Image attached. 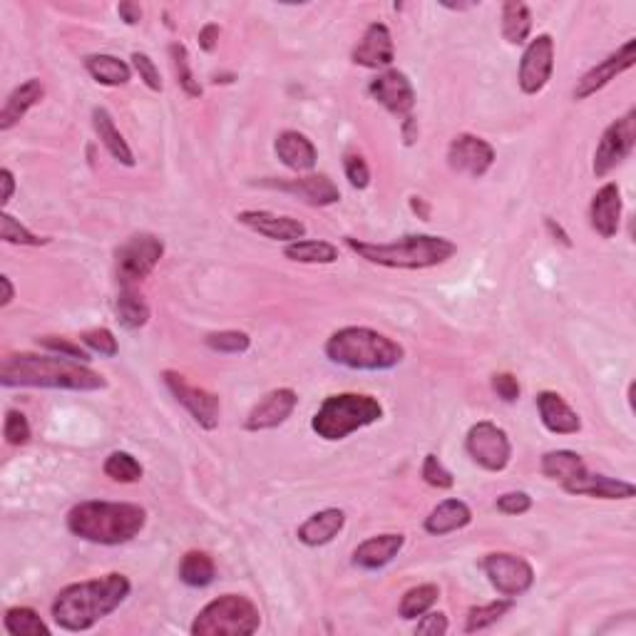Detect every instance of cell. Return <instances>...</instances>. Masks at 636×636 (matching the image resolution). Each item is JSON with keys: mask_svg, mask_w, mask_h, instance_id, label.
<instances>
[{"mask_svg": "<svg viewBox=\"0 0 636 636\" xmlns=\"http://www.w3.org/2000/svg\"><path fill=\"white\" fill-rule=\"evenodd\" d=\"M346 527V512L338 510V507H328V510L314 512L304 525L296 530L299 542H304L306 547H323L328 542L336 540L341 535V530Z\"/></svg>", "mask_w": 636, "mask_h": 636, "instance_id": "484cf974", "label": "cell"}, {"mask_svg": "<svg viewBox=\"0 0 636 636\" xmlns=\"http://www.w3.org/2000/svg\"><path fill=\"white\" fill-rule=\"evenodd\" d=\"M239 224H244L251 232L261 234V237L271 241H286L294 244L306 237V224L294 217H284V214L264 212V209H249V212L239 214Z\"/></svg>", "mask_w": 636, "mask_h": 636, "instance_id": "d6986e66", "label": "cell"}, {"mask_svg": "<svg viewBox=\"0 0 636 636\" xmlns=\"http://www.w3.org/2000/svg\"><path fill=\"white\" fill-rule=\"evenodd\" d=\"M552 73H555V40L550 33H542L530 40L522 53L520 73H517L520 90L525 95H540L552 80Z\"/></svg>", "mask_w": 636, "mask_h": 636, "instance_id": "4fadbf2b", "label": "cell"}, {"mask_svg": "<svg viewBox=\"0 0 636 636\" xmlns=\"http://www.w3.org/2000/svg\"><path fill=\"white\" fill-rule=\"evenodd\" d=\"M145 525L147 510L135 502L87 500L68 512V530L92 545H127L145 530Z\"/></svg>", "mask_w": 636, "mask_h": 636, "instance_id": "3957f363", "label": "cell"}, {"mask_svg": "<svg viewBox=\"0 0 636 636\" xmlns=\"http://www.w3.org/2000/svg\"><path fill=\"white\" fill-rule=\"evenodd\" d=\"M38 346L45 348V351H50V353H58V356L73 358V361H80V363L90 361V351H87L85 346H80V343L70 341V338H63V336H40V338H38Z\"/></svg>", "mask_w": 636, "mask_h": 636, "instance_id": "f6af8a7d", "label": "cell"}, {"mask_svg": "<svg viewBox=\"0 0 636 636\" xmlns=\"http://www.w3.org/2000/svg\"><path fill=\"white\" fill-rule=\"evenodd\" d=\"M0 383L5 388H55V391L92 393L105 391L107 381L102 373L92 371L87 363L73 361L53 353H13L3 358Z\"/></svg>", "mask_w": 636, "mask_h": 636, "instance_id": "6da1fadb", "label": "cell"}, {"mask_svg": "<svg viewBox=\"0 0 636 636\" xmlns=\"http://www.w3.org/2000/svg\"><path fill=\"white\" fill-rule=\"evenodd\" d=\"M117 15H120L127 25H137L142 20V8L137 3H132V0H125V3L117 5Z\"/></svg>", "mask_w": 636, "mask_h": 636, "instance_id": "db71d44e", "label": "cell"}, {"mask_svg": "<svg viewBox=\"0 0 636 636\" xmlns=\"http://www.w3.org/2000/svg\"><path fill=\"white\" fill-rule=\"evenodd\" d=\"M85 70L90 73V78L105 87H120L127 85L132 80V68L125 60L115 58V55L107 53H95L85 58Z\"/></svg>", "mask_w": 636, "mask_h": 636, "instance_id": "f546056e", "label": "cell"}, {"mask_svg": "<svg viewBox=\"0 0 636 636\" xmlns=\"http://www.w3.org/2000/svg\"><path fill=\"white\" fill-rule=\"evenodd\" d=\"M410 209H413V212L418 214V217L423 219V222H428V219H430V207L425 204L423 197H410Z\"/></svg>", "mask_w": 636, "mask_h": 636, "instance_id": "91938a15", "label": "cell"}, {"mask_svg": "<svg viewBox=\"0 0 636 636\" xmlns=\"http://www.w3.org/2000/svg\"><path fill=\"white\" fill-rule=\"evenodd\" d=\"M473 522V510L468 507V502L463 500H443L438 507L430 510V515L425 517V532L435 537L450 535V532L465 530V527Z\"/></svg>", "mask_w": 636, "mask_h": 636, "instance_id": "83f0119b", "label": "cell"}, {"mask_svg": "<svg viewBox=\"0 0 636 636\" xmlns=\"http://www.w3.org/2000/svg\"><path fill=\"white\" fill-rule=\"evenodd\" d=\"M92 127H95V135L100 137L105 150L110 152L117 162L125 164V167H135V152L127 145L125 135L117 130L115 120H112V115L105 107H95V110H92Z\"/></svg>", "mask_w": 636, "mask_h": 636, "instance_id": "f1b7e54d", "label": "cell"}, {"mask_svg": "<svg viewBox=\"0 0 636 636\" xmlns=\"http://www.w3.org/2000/svg\"><path fill=\"white\" fill-rule=\"evenodd\" d=\"M510 609H512V599H507V597L495 599V602L480 604V607H473L468 612V617H465V632L468 634L485 632V629H490L492 624L500 622V619L505 617Z\"/></svg>", "mask_w": 636, "mask_h": 636, "instance_id": "74e56055", "label": "cell"}, {"mask_svg": "<svg viewBox=\"0 0 636 636\" xmlns=\"http://www.w3.org/2000/svg\"><path fill=\"white\" fill-rule=\"evenodd\" d=\"M636 145V110L627 112L624 117H619L617 122L607 127L602 132V140H599L597 152H594V174L597 177H607L609 172L619 167L629 155L634 152Z\"/></svg>", "mask_w": 636, "mask_h": 636, "instance_id": "8fae6325", "label": "cell"}, {"mask_svg": "<svg viewBox=\"0 0 636 636\" xmlns=\"http://www.w3.org/2000/svg\"><path fill=\"white\" fill-rule=\"evenodd\" d=\"M383 418V405L373 396L363 393H338L328 396L311 418V430L323 440L348 438L356 430L368 428Z\"/></svg>", "mask_w": 636, "mask_h": 636, "instance_id": "8992f818", "label": "cell"}, {"mask_svg": "<svg viewBox=\"0 0 636 636\" xmlns=\"http://www.w3.org/2000/svg\"><path fill=\"white\" fill-rule=\"evenodd\" d=\"M448 164L453 172L480 179L485 177V174L490 172L492 164H495V150H492L490 142L482 140V137L463 132V135L453 137V142H450Z\"/></svg>", "mask_w": 636, "mask_h": 636, "instance_id": "9a60e30c", "label": "cell"}, {"mask_svg": "<svg viewBox=\"0 0 636 636\" xmlns=\"http://www.w3.org/2000/svg\"><path fill=\"white\" fill-rule=\"evenodd\" d=\"M296 405H299L296 391H291V388H276V391L266 393V396L249 410V415H246L244 420V428L249 430V433L279 428L281 423H286V420L291 418Z\"/></svg>", "mask_w": 636, "mask_h": 636, "instance_id": "e0dca14e", "label": "cell"}, {"mask_svg": "<svg viewBox=\"0 0 636 636\" xmlns=\"http://www.w3.org/2000/svg\"><path fill=\"white\" fill-rule=\"evenodd\" d=\"M130 579L120 572L68 584L53 602V619L65 632H87L130 597Z\"/></svg>", "mask_w": 636, "mask_h": 636, "instance_id": "7a4b0ae2", "label": "cell"}, {"mask_svg": "<svg viewBox=\"0 0 636 636\" xmlns=\"http://www.w3.org/2000/svg\"><path fill=\"white\" fill-rule=\"evenodd\" d=\"M0 239L5 244H15V246H43L48 244V239L38 237V234L30 232L28 227L18 222L15 217H10L8 212L0 214Z\"/></svg>", "mask_w": 636, "mask_h": 636, "instance_id": "60d3db41", "label": "cell"}, {"mask_svg": "<svg viewBox=\"0 0 636 636\" xmlns=\"http://www.w3.org/2000/svg\"><path fill=\"white\" fill-rule=\"evenodd\" d=\"M368 92H371L373 100L378 105L386 107L391 115H396L398 120H405L410 117L415 107V87L413 82L408 80V75L400 73V70H386V73L378 75L376 80H371L368 85Z\"/></svg>", "mask_w": 636, "mask_h": 636, "instance_id": "2e32d148", "label": "cell"}, {"mask_svg": "<svg viewBox=\"0 0 636 636\" xmlns=\"http://www.w3.org/2000/svg\"><path fill=\"white\" fill-rule=\"evenodd\" d=\"M261 184L264 187L281 189V192L296 194V197L304 199L311 207H328V204H336L341 199V189L326 174H306V177L296 179H264Z\"/></svg>", "mask_w": 636, "mask_h": 636, "instance_id": "ac0fdd59", "label": "cell"}, {"mask_svg": "<svg viewBox=\"0 0 636 636\" xmlns=\"http://www.w3.org/2000/svg\"><path fill=\"white\" fill-rule=\"evenodd\" d=\"M420 475H423V480L428 482L430 487H438V490H450V487L455 485V477L453 473H450L448 468H445L443 463H440L438 455H425L423 460V470H420Z\"/></svg>", "mask_w": 636, "mask_h": 636, "instance_id": "bcb514c9", "label": "cell"}, {"mask_svg": "<svg viewBox=\"0 0 636 636\" xmlns=\"http://www.w3.org/2000/svg\"><path fill=\"white\" fill-rule=\"evenodd\" d=\"M276 157L281 159V164L294 172H309V169L316 167L318 152L314 147V142L299 130H284L274 142Z\"/></svg>", "mask_w": 636, "mask_h": 636, "instance_id": "d4e9b609", "label": "cell"}, {"mask_svg": "<svg viewBox=\"0 0 636 636\" xmlns=\"http://www.w3.org/2000/svg\"><path fill=\"white\" fill-rule=\"evenodd\" d=\"M492 391L497 393V398L505 400V403H515L520 400V383L512 373H495L492 376Z\"/></svg>", "mask_w": 636, "mask_h": 636, "instance_id": "816d5d0a", "label": "cell"}, {"mask_svg": "<svg viewBox=\"0 0 636 636\" xmlns=\"http://www.w3.org/2000/svg\"><path fill=\"white\" fill-rule=\"evenodd\" d=\"M636 63V40H627L622 48H617V53H612L609 58H604L602 63L594 65L589 73H584L582 78L574 85V100H587V97L597 95L599 90L609 85L612 80H617L619 75L632 70Z\"/></svg>", "mask_w": 636, "mask_h": 636, "instance_id": "5bb4252c", "label": "cell"}, {"mask_svg": "<svg viewBox=\"0 0 636 636\" xmlns=\"http://www.w3.org/2000/svg\"><path fill=\"white\" fill-rule=\"evenodd\" d=\"M132 68L137 70L140 80L150 87L152 92H162V75H159V68L155 65V60L147 53H132Z\"/></svg>", "mask_w": 636, "mask_h": 636, "instance_id": "c3c4849f", "label": "cell"}, {"mask_svg": "<svg viewBox=\"0 0 636 636\" xmlns=\"http://www.w3.org/2000/svg\"><path fill=\"white\" fill-rule=\"evenodd\" d=\"M214 574H217V567H214V559L209 557L207 552L192 550L182 557V562H179V579H182L187 587H209V584L214 582Z\"/></svg>", "mask_w": 636, "mask_h": 636, "instance_id": "e575fe53", "label": "cell"}, {"mask_svg": "<svg viewBox=\"0 0 636 636\" xmlns=\"http://www.w3.org/2000/svg\"><path fill=\"white\" fill-rule=\"evenodd\" d=\"M43 97H45V85L38 78H30L25 80L23 85L15 87V90L8 95V100H5L3 110H0V130L3 132L13 130V127L18 125V122L23 120V117L28 115L38 102H43Z\"/></svg>", "mask_w": 636, "mask_h": 636, "instance_id": "4316f807", "label": "cell"}, {"mask_svg": "<svg viewBox=\"0 0 636 636\" xmlns=\"http://www.w3.org/2000/svg\"><path fill=\"white\" fill-rule=\"evenodd\" d=\"M532 33V13L520 0H507L502 5V38L510 45H522Z\"/></svg>", "mask_w": 636, "mask_h": 636, "instance_id": "d6a6232c", "label": "cell"}, {"mask_svg": "<svg viewBox=\"0 0 636 636\" xmlns=\"http://www.w3.org/2000/svg\"><path fill=\"white\" fill-rule=\"evenodd\" d=\"M440 599V587L438 584H418V587L408 589L403 594L398 604V614L405 622H413V619L423 617L425 612L435 607V602Z\"/></svg>", "mask_w": 636, "mask_h": 636, "instance_id": "d590c367", "label": "cell"}, {"mask_svg": "<svg viewBox=\"0 0 636 636\" xmlns=\"http://www.w3.org/2000/svg\"><path fill=\"white\" fill-rule=\"evenodd\" d=\"M537 410H540V420L550 433L555 435H574L582 430V420L574 413L572 405L567 403L555 391H542L537 396Z\"/></svg>", "mask_w": 636, "mask_h": 636, "instance_id": "cb8c5ba5", "label": "cell"}, {"mask_svg": "<svg viewBox=\"0 0 636 636\" xmlns=\"http://www.w3.org/2000/svg\"><path fill=\"white\" fill-rule=\"evenodd\" d=\"M164 386L169 388L177 403H182L189 410V415L194 418V423L204 430H217L219 428V415H222V400L214 396L207 388L192 386L182 373L177 371H164Z\"/></svg>", "mask_w": 636, "mask_h": 636, "instance_id": "7c38bea8", "label": "cell"}, {"mask_svg": "<svg viewBox=\"0 0 636 636\" xmlns=\"http://www.w3.org/2000/svg\"><path fill=\"white\" fill-rule=\"evenodd\" d=\"M465 450L487 473H502L512 460V445L505 430L490 420H480L465 435Z\"/></svg>", "mask_w": 636, "mask_h": 636, "instance_id": "9c48e42d", "label": "cell"}, {"mask_svg": "<svg viewBox=\"0 0 636 636\" xmlns=\"http://www.w3.org/2000/svg\"><path fill=\"white\" fill-rule=\"evenodd\" d=\"M403 545L405 537L400 532L368 537L366 542H361L353 550V564L361 569H368V572H376V569H383L386 564H391L398 557V552L403 550Z\"/></svg>", "mask_w": 636, "mask_h": 636, "instance_id": "603a6c76", "label": "cell"}, {"mask_svg": "<svg viewBox=\"0 0 636 636\" xmlns=\"http://www.w3.org/2000/svg\"><path fill=\"white\" fill-rule=\"evenodd\" d=\"M562 490L569 492V495H587L599 497V500H629V497L636 495V487L632 482L614 480V477L607 475H594L589 470H584L574 480L564 482Z\"/></svg>", "mask_w": 636, "mask_h": 636, "instance_id": "7402d4cb", "label": "cell"}, {"mask_svg": "<svg viewBox=\"0 0 636 636\" xmlns=\"http://www.w3.org/2000/svg\"><path fill=\"white\" fill-rule=\"evenodd\" d=\"M545 227H547V232H550L552 239L559 241L562 246H567V249H572V239H569V234L564 232L562 224H557L552 217H545Z\"/></svg>", "mask_w": 636, "mask_h": 636, "instance_id": "11a10c76", "label": "cell"}, {"mask_svg": "<svg viewBox=\"0 0 636 636\" xmlns=\"http://www.w3.org/2000/svg\"><path fill=\"white\" fill-rule=\"evenodd\" d=\"M80 341L87 351L97 353V356L115 358L117 351H120V343H117L115 333L110 328H90V331L82 333Z\"/></svg>", "mask_w": 636, "mask_h": 636, "instance_id": "b9f144b4", "label": "cell"}, {"mask_svg": "<svg viewBox=\"0 0 636 636\" xmlns=\"http://www.w3.org/2000/svg\"><path fill=\"white\" fill-rule=\"evenodd\" d=\"M343 172H346V179L351 182L353 189H366L371 184V167L361 155L351 152L343 159Z\"/></svg>", "mask_w": 636, "mask_h": 636, "instance_id": "7dc6e473", "label": "cell"}, {"mask_svg": "<svg viewBox=\"0 0 636 636\" xmlns=\"http://www.w3.org/2000/svg\"><path fill=\"white\" fill-rule=\"evenodd\" d=\"M497 510L502 512V515H525V512L532 510V497L527 495V492H505V495L497 497Z\"/></svg>", "mask_w": 636, "mask_h": 636, "instance_id": "681fc988", "label": "cell"}, {"mask_svg": "<svg viewBox=\"0 0 636 636\" xmlns=\"http://www.w3.org/2000/svg\"><path fill=\"white\" fill-rule=\"evenodd\" d=\"M348 249L356 251L368 264L386 266V269H433V266L445 264L458 254V246L445 237H433V234H413L391 244H371V241L346 239Z\"/></svg>", "mask_w": 636, "mask_h": 636, "instance_id": "5b68a950", "label": "cell"}, {"mask_svg": "<svg viewBox=\"0 0 636 636\" xmlns=\"http://www.w3.org/2000/svg\"><path fill=\"white\" fill-rule=\"evenodd\" d=\"M328 361L351 371H391L403 363L405 348L386 333L366 326H346L326 341Z\"/></svg>", "mask_w": 636, "mask_h": 636, "instance_id": "277c9868", "label": "cell"}, {"mask_svg": "<svg viewBox=\"0 0 636 636\" xmlns=\"http://www.w3.org/2000/svg\"><path fill=\"white\" fill-rule=\"evenodd\" d=\"M403 140L405 145H415V140H418V122H415V117H405L403 120Z\"/></svg>", "mask_w": 636, "mask_h": 636, "instance_id": "6f0895ef", "label": "cell"}, {"mask_svg": "<svg viewBox=\"0 0 636 636\" xmlns=\"http://www.w3.org/2000/svg\"><path fill=\"white\" fill-rule=\"evenodd\" d=\"M540 470L545 477L564 485V482L582 475L587 470V465H584L582 455H577L574 450H550V453L542 455Z\"/></svg>", "mask_w": 636, "mask_h": 636, "instance_id": "1f68e13d", "label": "cell"}, {"mask_svg": "<svg viewBox=\"0 0 636 636\" xmlns=\"http://www.w3.org/2000/svg\"><path fill=\"white\" fill-rule=\"evenodd\" d=\"M219 35H222L219 25L207 23L202 30H199V48H202L204 53H214L219 45Z\"/></svg>", "mask_w": 636, "mask_h": 636, "instance_id": "f5cc1de1", "label": "cell"}, {"mask_svg": "<svg viewBox=\"0 0 636 636\" xmlns=\"http://www.w3.org/2000/svg\"><path fill=\"white\" fill-rule=\"evenodd\" d=\"M164 256V241L155 234H132L125 244L117 249V276L122 286H132L145 281Z\"/></svg>", "mask_w": 636, "mask_h": 636, "instance_id": "ba28073f", "label": "cell"}, {"mask_svg": "<svg viewBox=\"0 0 636 636\" xmlns=\"http://www.w3.org/2000/svg\"><path fill=\"white\" fill-rule=\"evenodd\" d=\"M396 60V48H393V35L386 23H371L353 48V63L368 70L391 68Z\"/></svg>", "mask_w": 636, "mask_h": 636, "instance_id": "ffe728a7", "label": "cell"}, {"mask_svg": "<svg viewBox=\"0 0 636 636\" xmlns=\"http://www.w3.org/2000/svg\"><path fill=\"white\" fill-rule=\"evenodd\" d=\"M487 579L497 594L507 599H517L525 592H530L535 584V569L525 557L512 555V552H492L482 559Z\"/></svg>", "mask_w": 636, "mask_h": 636, "instance_id": "30bf717a", "label": "cell"}, {"mask_svg": "<svg viewBox=\"0 0 636 636\" xmlns=\"http://www.w3.org/2000/svg\"><path fill=\"white\" fill-rule=\"evenodd\" d=\"M5 632L13 636H50V627L30 607H10L5 612Z\"/></svg>", "mask_w": 636, "mask_h": 636, "instance_id": "8d00e7d4", "label": "cell"}, {"mask_svg": "<svg viewBox=\"0 0 636 636\" xmlns=\"http://www.w3.org/2000/svg\"><path fill=\"white\" fill-rule=\"evenodd\" d=\"M105 475L110 480L122 482V485H132V482H140L145 470H142L140 460L132 453H125V450H115V453L107 455L105 460Z\"/></svg>", "mask_w": 636, "mask_h": 636, "instance_id": "f35d334b", "label": "cell"}, {"mask_svg": "<svg viewBox=\"0 0 636 636\" xmlns=\"http://www.w3.org/2000/svg\"><path fill=\"white\" fill-rule=\"evenodd\" d=\"M450 624H448V617H445L443 612H425L423 617H420L418 627H415V634L420 636H445L448 634Z\"/></svg>", "mask_w": 636, "mask_h": 636, "instance_id": "f907efd6", "label": "cell"}, {"mask_svg": "<svg viewBox=\"0 0 636 636\" xmlns=\"http://www.w3.org/2000/svg\"><path fill=\"white\" fill-rule=\"evenodd\" d=\"M115 314L122 328L127 331H140L150 321V304L135 286H122L120 296L115 301Z\"/></svg>", "mask_w": 636, "mask_h": 636, "instance_id": "4dcf8cb0", "label": "cell"}, {"mask_svg": "<svg viewBox=\"0 0 636 636\" xmlns=\"http://www.w3.org/2000/svg\"><path fill=\"white\" fill-rule=\"evenodd\" d=\"M259 607L244 594H222L194 617L192 636H249L259 632Z\"/></svg>", "mask_w": 636, "mask_h": 636, "instance_id": "52a82bcc", "label": "cell"}, {"mask_svg": "<svg viewBox=\"0 0 636 636\" xmlns=\"http://www.w3.org/2000/svg\"><path fill=\"white\" fill-rule=\"evenodd\" d=\"M0 182H3V194H0V202L8 204L15 194V177L8 167L0 169Z\"/></svg>", "mask_w": 636, "mask_h": 636, "instance_id": "9f6ffc18", "label": "cell"}, {"mask_svg": "<svg viewBox=\"0 0 636 636\" xmlns=\"http://www.w3.org/2000/svg\"><path fill=\"white\" fill-rule=\"evenodd\" d=\"M30 435H33V430H30L28 418L20 410H8L3 423L5 443L13 445V448H23V445L30 443Z\"/></svg>", "mask_w": 636, "mask_h": 636, "instance_id": "ee69618b", "label": "cell"}, {"mask_svg": "<svg viewBox=\"0 0 636 636\" xmlns=\"http://www.w3.org/2000/svg\"><path fill=\"white\" fill-rule=\"evenodd\" d=\"M169 55H172V65L174 73H177V82L189 97H202V85L194 78L192 65H189V53L182 43H172L169 45Z\"/></svg>", "mask_w": 636, "mask_h": 636, "instance_id": "ab89813d", "label": "cell"}, {"mask_svg": "<svg viewBox=\"0 0 636 636\" xmlns=\"http://www.w3.org/2000/svg\"><path fill=\"white\" fill-rule=\"evenodd\" d=\"M207 346L217 353H246L251 348V336L246 331H219L209 333Z\"/></svg>", "mask_w": 636, "mask_h": 636, "instance_id": "7bdbcfd3", "label": "cell"}, {"mask_svg": "<svg viewBox=\"0 0 636 636\" xmlns=\"http://www.w3.org/2000/svg\"><path fill=\"white\" fill-rule=\"evenodd\" d=\"M284 256L296 264H336L338 249L331 241L321 239H301L294 244H286Z\"/></svg>", "mask_w": 636, "mask_h": 636, "instance_id": "836d02e7", "label": "cell"}, {"mask_svg": "<svg viewBox=\"0 0 636 636\" xmlns=\"http://www.w3.org/2000/svg\"><path fill=\"white\" fill-rule=\"evenodd\" d=\"M622 189L619 184L609 182L599 189L589 204V224L594 232L602 239H614L619 234V224H622Z\"/></svg>", "mask_w": 636, "mask_h": 636, "instance_id": "44dd1931", "label": "cell"}, {"mask_svg": "<svg viewBox=\"0 0 636 636\" xmlns=\"http://www.w3.org/2000/svg\"><path fill=\"white\" fill-rule=\"evenodd\" d=\"M0 286H3V299H0V306H10L15 299V289H13V281H10V276H0Z\"/></svg>", "mask_w": 636, "mask_h": 636, "instance_id": "680465c9", "label": "cell"}]
</instances>
